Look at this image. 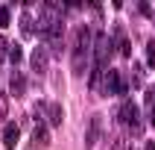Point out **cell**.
Segmentation results:
<instances>
[{
  "label": "cell",
  "mask_w": 155,
  "mask_h": 150,
  "mask_svg": "<svg viewBox=\"0 0 155 150\" xmlns=\"http://www.w3.org/2000/svg\"><path fill=\"white\" fill-rule=\"evenodd\" d=\"M91 44H94V30L88 24H79L73 30V38H70V62H73V74H85L88 59H91Z\"/></svg>",
  "instance_id": "obj_1"
},
{
  "label": "cell",
  "mask_w": 155,
  "mask_h": 150,
  "mask_svg": "<svg viewBox=\"0 0 155 150\" xmlns=\"http://www.w3.org/2000/svg\"><path fill=\"white\" fill-rule=\"evenodd\" d=\"M149 121L155 124V100H152V103H149Z\"/></svg>",
  "instance_id": "obj_17"
},
{
  "label": "cell",
  "mask_w": 155,
  "mask_h": 150,
  "mask_svg": "<svg viewBox=\"0 0 155 150\" xmlns=\"http://www.w3.org/2000/svg\"><path fill=\"white\" fill-rule=\"evenodd\" d=\"M126 79H123V74L117 68H105L103 74V82H100V94L103 97H114V94H126Z\"/></svg>",
  "instance_id": "obj_4"
},
{
  "label": "cell",
  "mask_w": 155,
  "mask_h": 150,
  "mask_svg": "<svg viewBox=\"0 0 155 150\" xmlns=\"http://www.w3.org/2000/svg\"><path fill=\"white\" fill-rule=\"evenodd\" d=\"M50 144V127L47 124H35V130H32V147L35 150H41Z\"/></svg>",
  "instance_id": "obj_8"
},
{
  "label": "cell",
  "mask_w": 155,
  "mask_h": 150,
  "mask_svg": "<svg viewBox=\"0 0 155 150\" xmlns=\"http://www.w3.org/2000/svg\"><path fill=\"white\" fill-rule=\"evenodd\" d=\"M18 24H21V33H24V35H32L35 33V15L29 12V9L21 12V21H18Z\"/></svg>",
  "instance_id": "obj_11"
},
{
  "label": "cell",
  "mask_w": 155,
  "mask_h": 150,
  "mask_svg": "<svg viewBox=\"0 0 155 150\" xmlns=\"http://www.w3.org/2000/svg\"><path fill=\"white\" fill-rule=\"evenodd\" d=\"M9 47H12V41H9L6 35H0V62L9 59Z\"/></svg>",
  "instance_id": "obj_15"
},
{
  "label": "cell",
  "mask_w": 155,
  "mask_h": 150,
  "mask_svg": "<svg viewBox=\"0 0 155 150\" xmlns=\"http://www.w3.org/2000/svg\"><path fill=\"white\" fill-rule=\"evenodd\" d=\"M18 138H21V127H18V124H6V127H3V144L12 150L18 144Z\"/></svg>",
  "instance_id": "obj_9"
},
{
  "label": "cell",
  "mask_w": 155,
  "mask_h": 150,
  "mask_svg": "<svg viewBox=\"0 0 155 150\" xmlns=\"http://www.w3.org/2000/svg\"><path fill=\"white\" fill-rule=\"evenodd\" d=\"M21 59H24V50H21V44L12 41V47H9V62H12V65H21Z\"/></svg>",
  "instance_id": "obj_13"
},
{
  "label": "cell",
  "mask_w": 155,
  "mask_h": 150,
  "mask_svg": "<svg viewBox=\"0 0 155 150\" xmlns=\"http://www.w3.org/2000/svg\"><path fill=\"white\" fill-rule=\"evenodd\" d=\"M143 77H147L143 65H140V62H135V65H132V82H135V88H140V85H143Z\"/></svg>",
  "instance_id": "obj_12"
},
{
  "label": "cell",
  "mask_w": 155,
  "mask_h": 150,
  "mask_svg": "<svg viewBox=\"0 0 155 150\" xmlns=\"http://www.w3.org/2000/svg\"><path fill=\"white\" fill-rule=\"evenodd\" d=\"M147 65H149V68H155V38H149V41H147Z\"/></svg>",
  "instance_id": "obj_14"
},
{
  "label": "cell",
  "mask_w": 155,
  "mask_h": 150,
  "mask_svg": "<svg viewBox=\"0 0 155 150\" xmlns=\"http://www.w3.org/2000/svg\"><path fill=\"white\" fill-rule=\"evenodd\" d=\"M108 38H111V44L120 50V56H132V44H129V38H126V30H123V26L114 24V30H111Z\"/></svg>",
  "instance_id": "obj_6"
},
{
  "label": "cell",
  "mask_w": 155,
  "mask_h": 150,
  "mask_svg": "<svg viewBox=\"0 0 155 150\" xmlns=\"http://www.w3.org/2000/svg\"><path fill=\"white\" fill-rule=\"evenodd\" d=\"M3 115H6V100L0 97V118H3Z\"/></svg>",
  "instance_id": "obj_18"
},
{
  "label": "cell",
  "mask_w": 155,
  "mask_h": 150,
  "mask_svg": "<svg viewBox=\"0 0 155 150\" xmlns=\"http://www.w3.org/2000/svg\"><path fill=\"white\" fill-rule=\"evenodd\" d=\"M117 121L123 124V127H129L132 135H140L143 132V115H140L138 103L135 100H123L120 109H117Z\"/></svg>",
  "instance_id": "obj_2"
},
{
  "label": "cell",
  "mask_w": 155,
  "mask_h": 150,
  "mask_svg": "<svg viewBox=\"0 0 155 150\" xmlns=\"http://www.w3.org/2000/svg\"><path fill=\"white\" fill-rule=\"evenodd\" d=\"M47 62H50V50H47V44L32 47V53H29V68H32L35 74H44V71H47Z\"/></svg>",
  "instance_id": "obj_5"
},
{
  "label": "cell",
  "mask_w": 155,
  "mask_h": 150,
  "mask_svg": "<svg viewBox=\"0 0 155 150\" xmlns=\"http://www.w3.org/2000/svg\"><path fill=\"white\" fill-rule=\"evenodd\" d=\"M100 132H103V124H100V115H94L91 118V124H88V147H94L97 144V138H100Z\"/></svg>",
  "instance_id": "obj_10"
},
{
  "label": "cell",
  "mask_w": 155,
  "mask_h": 150,
  "mask_svg": "<svg viewBox=\"0 0 155 150\" xmlns=\"http://www.w3.org/2000/svg\"><path fill=\"white\" fill-rule=\"evenodd\" d=\"M9 24V6H0V30Z\"/></svg>",
  "instance_id": "obj_16"
},
{
  "label": "cell",
  "mask_w": 155,
  "mask_h": 150,
  "mask_svg": "<svg viewBox=\"0 0 155 150\" xmlns=\"http://www.w3.org/2000/svg\"><path fill=\"white\" fill-rule=\"evenodd\" d=\"M143 150H155V144H152V141H147V144H143Z\"/></svg>",
  "instance_id": "obj_19"
},
{
  "label": "cell",
  "mask_w": 155,
  "mask_h": 150,
  "mask_svg": "<svg viewBox=\"0 0 155 150\" xmlns=\"http://www.w3.org/2000/svg\"><path fill=\"white\" fill-rule=\"evenodd\" d=\"M9 91H12V97H24V91H26V77L18 68L9 74Z\"/></svg>",
  "instance_id": "obj_7"
},
{
  "label": "cell",
  "mask_w": 155,
  "mask_h": 150,
  "mask_svg": "<svg viewBox=\"0 0 155 150\" xmlns=\"http://www.w3.org/2000/svg\"><path fill=\"white\" fill-rule=\"evenodd\" d=\"M111 53H114V44L105 33H94V44H91V56H94V65L97 68H108L111 62Z\"/></svg>",
  "instance_id": "obj_3"
}]
</instances>
